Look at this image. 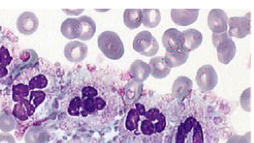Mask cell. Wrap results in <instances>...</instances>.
<instances>
[{"label":"cell","instance_id":"cell-1","mask_svg":"<svg viewBox=\"0 0 254 143\" xmlns=\"http://www.w3.org/2000/svg\"><path fill=\"white\" fill-rule=\"evenodd\" d=\"M136 110L143 117L139 119L138 124V128L139 127V131L142 134L151 136L164 131L166 126V117L158 109L151 108L146 111L142 104L136 103Z\"/></svg>","mask_w":254,"mask_h":143},{"label":"cell","instance_id":"cell-2","mask_svg":"<svg viewBox=\"0 0 254 143\" xmlns=\"http://www.w3.org/2000/svg\"><path fill=\"white\" fill-rule=\"evenodd\" d=\"M98 46L107 58L114 61L120 59L125 53L123 41L114 31L102 32L98 37Z\"/></svg>","mask_w":254,"mask_h":143},{"label":"cell","instance_id":"cell-3","mask_svg":"<svg viewBox=\"0 0 254 143\" xmlns=\"http://www.w3.org/2000/svg\"><path fill=\"white\" fill-rule=\"evenodd\" d=\"M175 143H203L201 125L194 117H189L178 126Z\"/></svg>","mask_w":254,"mask_h":143},{"label":"cell","instance_id":"cell-4","mask_svg":"<svg viewBox=\"0 0 254 143\" xmlns=\"http://www.w3.org/2000/svg\"><path fill=\"white\" fill-rule=\"evenodd\" d=\"M212 43L216 48L218 61L224 64H228L234 58L236 46L234 41L227 32L212 34Z\"/></svg>","mask_w":254,"mask_h":143},{"label":"cell","instance_id":"cell-5","mask_svg":"<svg viewBox=\"0 0 254 143\" xmlns=\"http://www.w3.org/2000/svg\"><path fill=\"white\" fill-rule=\"evenodd\" d=\"M133 47L138 53L147 57L157 55L160 49L157 39L148 31H141L136 34L133 40Z\"/></svg>","mask_w":254,"mask_h":143},{"label":"cell","instance_id":"cell-6","mask_svg":"<svg viewBox=\"0 0 254 143\" xmlns=\"http://www.w3.org/2000/svg\"><path fill=\"white\" fill-rule=\"evenodd\" d=\"M251 13H248L242 17H231L227 21V25H229L228 35L230 37H234L236 38H245V37L251 34Z\"/></svg>","mask_w":254,"mask_h":143},{"label":"cell","instance_id":"cell-7","mask_svg":"<svg viewBox=\"0 0 254 143\" xmlns=\"http://www.w3.org/2000/svg\"><path fill=\"white\" fill-rule=\"evenodd\" d=\"M218 77L211 65H204L199 69L196 75L197 86L203 91L212 90L218 83Z\"/></svg>","mask_w":254,"mask_h":143},{"label":"cell","instance_id":"cell-8","mask_svg":"<svg viewBox=\"0 0 254 143\" xmlns=\"http://www.w3.org/2000/svg\"><path fill=\"white\" fill-rule=\"evenodd\" d=\"M162 42L166 52L187 51L184 48V37L182 32L175 28L166 30L163 34Z\"/></svg>","mask_w":254,"mask_h":143},{"label":"cell","instance_id":"cell-9","mask_svg":"<svg viewBox=\"0 0 254 143\" xmlns=\"http://www.w3.org/2000/svg\"><path fill=\"white\" fill-rule=\"evenodd\" d=\"M228 16L221 9H212L208 15V25L213 34L227 32Z\"/></svg>","mask_w":254,"mask_h":143},{"label":"cell","instance_id":"cell-10","mask_svg":"<svg viewBox=\"0 0 254 143\" xmlns=\"http://www.w3.org/2000/svg\"><path fill=\"white\" fill-rule=\"evenodd\" d=\"M87 52L88 47L81 42H69L65 46V58L70 62L78 63L84 61L87 58Z\"/></svg>","mask_w":254,"mask_h":143},{"label":"cell","instance_id":"cell-11","mask_svg":"<svg viewBox=\"0 0 254 143\" xmlns=\"http://www.w3.org/2000/svg\"><path fill=\"white\" fill-rule=\"evenodd\" d=\"M38 18L32 12H23L17 20V28L19 32L25 35L34 34L38 30Z\"/></svg>","mask_w":254,"mask_h":143},{"label":"cell","instance_id":"cell-12","mask_svg":"<svg viewBox=\"0 0 254 143\" xmlns=\"http://www.w3.org/2000/svg\"><path fill=\"white\" fill-rule=\"evenodd\" d=\"M199 9H172V21L180 26L191 25L198 17Z\"/></svg>","mask_w":254,"mask_h":143},{"label":"cell","instance_id":"cell-13","mask_svg":"<svg viewBox=\"0 0 254 143\" xmlns=\"http://www.w3.org/2000/svg\"><path fill=\"white\" fill-rule=\"evenodd\" d=\"M193 83L191 79L185 76L178 77L172 86V94L178 100H183L191 93Z\"/></svg>","mask_w":254,"mask_h":143},{"label":"cell","instance_id":"cell-14","mask_svg":"<svg viewBox=\"0 0 254 143\" xmlns=\"http://www.w3.org/2000/svg\"><path fill=\"white\" fill-rule=\"evenodd\" d=\"M130 72L133 80L140 83L148 78L151 74V68L146 63L140 60H136L132 63Z\"/></svg>","mask_w":254,"mask_h":143},{"label":"cell","instance_id":"cell-15","mask_svg":"<svg viewBox=\"0 0 254 143\" xmlns=\"http://www.w3.org/2000/svg\"><path fill=\"white\" fill-rule=\"evenodd\" d=\"M150 68H151V74L155 78H165L169 75L171 72V68L166 64L163 57H156L150 61Z\"/></svg>","mask_w":254,"mask_h":143},{"label":"cell","instance_id":"cell-16","mask_svg":"<svg viewBox=\"0 0 254 143\" xmlns=\"http://www.w3.org/2000/svg\"><path fill=\"white\" fill-rule=\"evenodd\" d=\"M80 22V37L78 39L84 41L93 38L96 31V22L88 16H82L78 18Z\"/></svg>","mask_w":254,"mask_h":143},{"label":"cell","instance_id":"cell-17","mask_svg":"<svg viewBox=\"0 0 254 143\" xmlns=\"http://www.w3.org/2000/svg\"><path fill=\"white\" fill-rule=\"evenodd\" d=\"M184 37V48L187 52L195 50L201 44L203 37L200 31L193 28L183 31Z\"/></svg>","mask_w":254,"mask_h":143},{"label":"cell","instance_id":"cell-18","mask_svg":"<svg viewBox=\"0 0 254 143\" xmlns=\"http://www.w3.org/2000/svg\"><path fill=\"white\" fill-rule=\"evenodd\" d=\"M81 101L82 103H81V114L84 116L94 113L97 110H103L106 106L105 100L102 99L100 97L84 98Z\"/></svg>","mask_w":254,"mask_h":143},{"label":"cell","instance_id":"cell-19","mask_svg":"<svg viewBox=\"0 0 254 143\" xmlns=\"http://www.w3.org/2000/svg\"><path fill=\"white\" fill-rule=\"evenodd\" d=\"M50 140V134L41 126H33L25 136L26 143H47Z\"/></svg>","mask_w":254,"mask_h":143},{"label":"cell","instance_id":"cell-20","mask_svg":"<svg viewBox=\"0 0 254 143\" xmlns=\"http://www.w3.org/2000/svg\"><path fill=\"white\" fill-rule=\"evenodd\" d=\"M61 31L62 34L69 40L80 37V22L78 19L68 18L62 22Z\"/></svg>","mask_w":254,"mask_h":143},{"label":"cell","instance_id":"cell-21","mask_svg":"<svg viewBox=\"0 0 254 143\" xmlns=\"http://www.w3.org/2000/svg\"><path fill=\"white\" fill-rule=\"evenodd\" d=\"M124 22L130 29L139 28L142 24V10L126 9L124 13Z\"/></svg>","mask_w":254,"mask_h":143},{"label":"cell","instance_id":"cell-22","mask_svg":"<svg viewBox=\"0 0 254 143\" xmlns=\"http://www.w3.org/2000/svg\"><path fill=\"white\" fill-rule=\"evenodd\" d=\"M190 56V52L187 51L181 52H166L164 59L169 68L178 67L187 62Z\"/></svg>","mask_w":254,"mask_h":143},{"label":"cell","instance_id":"cell-23","mask_svg":"<svg viewBox=\"0 0 254 143\" xmlns=\"http://www.w3.org/2000/svg\"><path fill=\"white\" fill-rule=\"evenodd\" d=\"M161 20V15L158 9L142 10V23L148 28H155Z\"/></svg>","mask_w":254,"mask_h":143},{"label":"cell","instance_id":"cell-24","mask_svg":"<svg viewBox=\"0 0 254 143\" xmlns=\"http://www.w3.org/2000/svg\"><path fill=\"white\" fill-rule=\"evenodd\" d=\"M142 84L137 82H131L128 85V89L126 90V101L127 104L136 101L139 98V95L142 93Z\"/></svg>","mask_w":254,"mask_h":143},{"label":"cell","instance_id":"cell-25","mask_svg":"<svg viewBox=\"0 0 254 143\" xmlns=\"http://www.w3.org/2000/svg\"><path fill=\"white\" fill-rule=\"evenodd\" d=\"M16 122L12 115L8 112L2 111L0 113V130L3 132H10L15 129Z\"/></svg>","mask_w":254,"mask_h":143},{"label":"cell","instance_id":"cell-26","mask_svg":"<svg viewBox=\"0 0 254 143\" xmlns=\"http://www.w3.org/2000/svg\"><path fill=\"white\" fill-rule=\"evenodd\" d=\"M139 119H140V116L136 108L131 109L127 113V118H126V128L128 131L137 132Z\"/></svg>","mask_w":254,"mask_h":143},{"label":"cell","instance_id":"cell-27","mask_svg":"<svg viewBox=\"0 0 254 143\" xmlns=\"http://www.w3.org/2000/svg\"><path fill=\"white\" fill-rule=\"evenodd\" d=\"M13 101L15 102H20L23 99H26V97L29 95V89L27 85L20 83L14 85L12 87Z\"/></svg>","mask_w":254,"mask_h":143},{"label":"cell","instance_id":"cell-28","mask_svg":"<svg viewBox=\"0 0 254 143\" xmlns=\"http://www.w3.org/2000/svg\"><path fill=\"white\" fill-rule=\"evenodd\" d=\"M13 116L21 121H26L29 119V109L26 106V103L23 101H20L14 106L12 112Z\"/></svg>","mask_w":254,"mask_h":143},{"label":"cell","instance_id":"cell-29","mask_svg":"<svg viewBox=\"0 0 254 143\" xmlns=\"http://www.w3.org/2000/svg\"><path fill=\"white\" fill-rule=\"evenodd\" d=\"M48 85V80L44 74H38L35 77H32L29 83V90H33L35 89H44Z\"/></svg>","mask_w":254,"mask_h":143},{"label":"cell","instance_id":"cell-30","mask_svg":"<svg viewBox=\"0 0 254 143\" xmlns=\"http://www.w3.org/2000/svg\"><path fill=\"white\" fill-rule=\"evenodd\" d=\"M46 98V93L44 91L32 90L30 93L29 101L35 109L44 102Z\"/></svg>","mask_w":254,"mask_h":143},{"label":"cell","instance_id":"cell-31","mask_svg":"<svg viewBox=\"0 0 254 143\" xmlns=\"http://www.w3.org/2000/svg\"><path fill=\"white\" fill-rule=\"evenodd\" d=\"M81 101L79 97H75L73 99L71 100L69 103V108H68V113L71 116H79L81 111Z\"/></svg>","mask_w":254,"mask_h":143},{"label":"cell","instance_id":"cell-32","mask_svg":"<svg viewBox=\"0 0 254 143\" xmlns=\"http://www.w3.org/2000/svg\"><path fill=\"white\" fill-rule=\"evenodd\" d=\"M227 143H251V133L248 132L243 136H232L227 140Z\"/></svg>","mask_w":254,"mask_h":143},{"label":"cell","instance_id":"cell-33","mask_svg":"<svg viewBox=\"0 0 254 143\" xmlns=\"http://www.w3.org/2000/svg\"><path fill=\"white\" fill-rule=\"evenodd\" d=\"M251 88L247 89L241 97V104L244 110L251 111Z\"/></svg>","mask_w":254,"mask_h":143},{"label":"cell","instance_id":"cell-34","mask_svg":"<svg viewBox=\"0 0 254 143\" xmlns=\"http://www.w3.org/2000/svg\"><path fill=\"white\" fill-rule=\"evenodd\" d=\"M11 61H12V58L10 56L8 49L2 46L0 49V64L5 67V66L8 65Z\"/></svg>","mask_w":254,"mask_h":143},{"label":"cell","instance_id":"cell-35","mask_svg":"<svg viewBox=\"0 0 254 143\" xmlns=\"http://www.w3.org/2000/svg\"><path fill=\"white\" fill-rule=\"evenodd\" d=\"M98 92L95 88L92 86H86L83 88L82 95L83 98H96L97 96Z\"/></svg>","mask_w":254,"mask_h":143},{"label":"cell","instance_id":"cell-36","mask_svg":"<svg viewBox=\"0 0 254 143\" xmlns=\"http://www.w3.org/2000/svg\"><path fill=\"white\" fill-rule=\"evenodd\" d=\"M0 143H16L15 139L8 133L0 134Z\"/></svg>","mask_w":254,"mask_h":143},{"label":"cell","instance_id":"cell-37","mask_svg":"<svg viewBox=\"0 0 254 143\" xmlns=\"http://www.w3.org/2000/svg\"><path fill=\"white\" fill-rule=\"evenodd\" d=\"M8 74V70L5 66L0 64V77H5Z\"/></svg>","mask_w":254,"mask_h":143}]
</instances>
